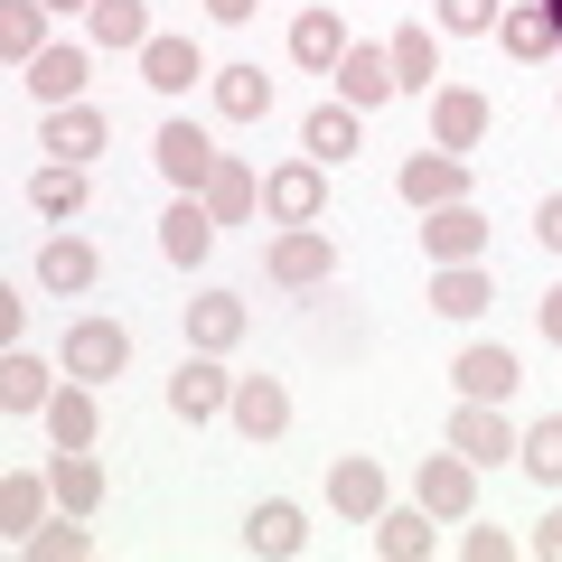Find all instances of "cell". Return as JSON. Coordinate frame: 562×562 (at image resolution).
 Returning a JSON list of instances; mask_svg holds the SVG:
<instances>
[{
  "label": "cell",
  "instance_id": "1",
  "mask_svg": "<svg viewBox=\"0 0 562 562\" xmlns=\"http://www.w3.org/2000/svg\"><path fill=\"white\" fill-rule=\"evenodd\" d=\"M57 366L76 384H113L122 366H132V328H122V319H76V328H66V347H57Z\"/></svg>",
  "mask_w": 562,
  "mask_h": 562
},
{
  "label": "cell",
  "instance_id": "2",
  "mask_svg": "<svg viewBox=\"0 0 562 562\" xmlns=\"http://www.w3.org/2000/svg\"><path fill=\"white\" fill-rule=\"evenodd\" d=\"M262 272H272L281 291H319V281H338V244H328L319 225H281L272 254H262Z\"/></svg>",
  "mask_w": 562,
  "mask_h": 562
},
{
  "label": "cell",
  "instance_id": "3",
  "mask_svg": "<svg viewBox=\"0 0 562 562\" xmlns=\"http://www.w3.org/2000/svg\"><path fill=\"white\" fill-rule=\"evenodd\" d=\"M413 497L431 506L441 525H469V516H479V460H460V450H431V460L413 469Z\"/></svg>",
  "mask_w": 562,
  "mask_h": 562
},
{
  "label": "cell",
  "instance_id": "4",
  "mask_svg": "<svg viewBox=\"0 0 562 562\" xmlns=\"http://www.w3.org/2000/svg\"><path fill=\"white\" fill-rule=\"evenodd\" d=\"M262 216H272V225H319V216H328V169H319V160L262 169Z\"/></svg>",
  "mask_w": 562,
  "mask_h": 562
},
{
  "label": "cell",
  "instance_id": "5",
  "mask_svg": "<svg viewBox=\"0 0 562 562\" xmlns=\"http://www.w3.org/2000/svg\"><path fill=\"white\" fill-rule=\"evenodd\" d=\"M150 160H160V179L179 188V198H198V188L216 179V160H225V150H216V140L198 132V122H160V140H150Z\"/></svg>",
  "mask_w": 562,
  "mask_h": 562
},
{
  "label": "cell",
  "instance_id": "6",
  "mask_svg": "<svg viewBox=\"0 0 562 562\" xmlns=\"http://www.w3.org/2000/svg\"><path fill=\"white\" fill-rule=\"evenodd\" d=\"M38 150H47V160H76V169H94L103 150H113V122H103L94 103H57V113L38 122Z\"/></svg>",
  "mask_w": 562,
  "mask_h": 562
},
{
  "label": "cell",
  "instance_id": "7",
  "mask_svg": "<svg viewBox=\"0 0 562 562\" xmlns=\"http://www.w3.org/2000/svg\"><path fill=\"white\" fill-rule=\"evenodd\" d=\"M516 422H506V403H469L460 394V413H450V450L460 460H479V469H497V460H516Z\"/></svg>",
  "mask_w": 562,
  "mask_h": 562
},
{
  "label": "cell",
  "instance_id": "8",
  "mask_svg": "<svg viewBox=\"0 0 562 562\" xmlns=\"http://www.w3.org/2000/svg\"><path fill=\"white\" fill-rule=\"evenodd\" d=\"M225 403H235V375H225V366L206 357V347H198V357H179V375H169V413H179L188 431H198V422H216Z\"/></svg>",
  "mask_w": 562,
  "mask_h": 562
},
{
  "label": "cell",
  "instance_id": "9",
  "mask_svg": "<svg viewBox=\"0 0 562 562\" xmlns=\"http://www.w3.org/2000/svg\"><path fill=\"white\" fill-rule=\"evenodd\" d=\"M394 188H403V206H460V198H469V160L431 140V150H413V160H403Z\"/></svg>",
  "mask_w": 562,
  "mask_h": 562
},
{
  "label": "cell",
  "instance_id": "10",
  "mask_svg": "<svg viewBox=\"0 0 562 562\" xmlns=\"http://www.w3.org/2000/svg\"><path fill=\"white\" fill-rule=\"evenodd\" d=\"M422 254L431 262H487V216L479 206H422Z\"/></svg>",
  "mask_w": 562,
  "mask_h": 562
},
{
  "label": "cell",
  "instance_id": "11",
  "mask_svg": "<svg viewBox=\"0 0 562 562\" xmlns=\"http://www.w3.org/2000/svg\"><path fill=\"white\" fill-rule=\"evenodd\" d=\"M487 122H497V113H487L479 85H431V140H441V150H460V160H469V150L487 140Z\"/></svg>",
  "mask_w": 562,
  "mask_h": 562
},
{
  "label": "cell",
  "instance_id": "12",
  "mask_svg": "<svg viewBox=\"0 0 562 562\" xmlns=\"http://www.w3.org/2000/svg\"><path fill=\"white\" fill-rule=\"evenodd\" d=\"M450 384H460L469 403H506V394L525 384V366H516V347L479 338V347H460V366H450Z\"/></svg>",
  "mask_w": 562,
  "mask_h": 562
},
{
  "label": "cell",
  "instance_id": "13",
  "mask_svg": "<svg viewBox=\"0 0 562 562\" xmlns=\"http://www.w3.org/2000/svg\"><path fill=\"white\" fill-rule=\"evenodd\" d=\"M225 422H235L244 441H281V431H291V394H281L272 375H235V403H225Z\"/></svg>",
  "mask_w": 562,
  "mask_h": 562
},
{
  "label": "cell",
  "instance_id": "14",
  "mask_svg": "<svg viewBox=\"0 0 562 562\" xmlns=\"http://www.w3.org/2000/svg\"><path fill=\"white\" fill-rule=\"evenodd\" d=\"M103 281V254L85 235H47L38 244V291H57V301H76V291H94Z\"/></svg>",
  "mask_w": 562,
  "mask_h": 562
},
{
  "label": "cell",
  "instance_id": "15",
  "mask_svg": "<svg viewBox=\"0 0 562 562\" xmlns=\"http://www.w3.org/2000/svg\"><path fill=\"white\" fill-rule=\"evenodd\" d=\"M198 76H206L198 38H179V29H150V47H140V85H150V94H188Z\"/></svg>",
  "mask_w": 562,
  "mask_h": 562
},
{
  "label": "cell",
  "instance_id": "16",
  "mask_svg": "<svg viewBox=\"0 0 562 562\" xmlns=\"http://www.w3.org/2000/svg\"><path fill=\"white\" fill-rule=\"evenodd\" d=\"M244 553H272V562L310 553V516H301L291 497H262L254 516H244Z\"/></svg>",
  "mask_w": 562,
  "mask_h": 562
},
{
  "label": "cell",
  "instance_id": "17",
  "mask_svg": "<svg viewBox=\"0 0 562 562\" xmlns=\"http://www.w3.org/2000/svg\"><path fill=\"white\" fill-rule=\"evenodd\" d=\"M328 506H338L347 525H375L384 506H394V487H384L375 460H338V469H328Z\"/></svg>",
  "mask_w": 562,
  "mask_h": 562
},
{
  "label": "cell",
  "instance_id": "18",
  "mask_svg": "<svg viewBox=\"0 0 562 562\" xmlns=\"http://www.w3.org/2000/svg\"><path fill=\"white\" fill-rule=\"evenodd\" d=\"M403 85H394V57H384V47H347L338 57V103H357V113H375V103H394Z\"/></svg>",
  "mask_w": 562,
  "mask_h": 562
},
{
  "label": "cell",
  "instance_id": "19",
  "mask_svg": "<svg viewBox=\"0 0 562 562\" xmlns=\"http://www.w3.org/2000/svg\"><path fill=\"white\" fill-rule=\"evenodd\" d=\"M347 20L338 10H301V20H291V66H310V76H338V57H347Z\"/></svg>",
  "mask_w": 562,
  "mask_h": 562
},
{
  "label": "cell",
  "instance_id": "20",
  "mask_svg": "<svg viewBox=\"0 0 562 562\" xmlns=\"http://www.w3.org/2000/svg\"><path fill=\"white\" fill-rule=\"evenodd\" d=\"M244 328H254V310H244L235 291H198V301H188V347H206V357H225Z\"/></svg>",
  "mask_w": 562,
  "mask_h": 562
},
{
  "label": "cell",
  "instance_id": "21",
  "mask_svg": "<svg viewBox=\"0 0 562 562\" xmlns=\"http://www.w3.org/2000/svg\"><path fill=\"white\" fill-rule=\"evenodd\" d=\"M431 525H441V516H431V506H384V516H375V553L384 562H431V543H441V535H431Z\"/></svg>",
  "mask_w": 562,
  "mask_h": 562
},
{
  "label": "cell",
  "instance_id": "22",
  "mask_svg": "<svg viewBox=\"0 0 562 562\" xmlns=\"http://www.w3.org/2000/svg\"><path fill=\"white\" fill-rule=\"evenodd\" d=\"M20 85L57 113V103H85V47H38V57L20 66Z\"/></svg>",
  "mask_w": 562,
  "mask_h": 562
},
{
  "label": "cell",
  "instance_id": "23",
  "mask_svg": "<svg viewBox=\"0 0 562 562\" xmlns=\"http://www.w3.org/2000/svg\"><path fill=\"white\" fill-rule=\"evenodd\" d=\"M198 198H206V216H216V225H244V216H262V179H254V160H235V150L216 160V179H206Z\"/></svg>",
  "mask_w": 562,
  "mask_h": 562
},
{
  "label": "cell",
  "instance_id": "24",
  "mask_svg": "<svg viewBox=\"0 0 562 562\" xmlns=\"http://www.w3.org/2000/svg\"><path fill=\"white\" fill-rule=\"evenodd\" d=\"M160 254L179 262V272H198V262L216 254V216H206V198H179V206L160 216Z\"/></svg>",
  "mask_w": 562,
  "mask_h": 562
},
{
  "label": "cell",
  "instance_id": "25",
  "mask_svg": "<svg viewBox=\"0 0 562 562\" xmlns=\"http://www.w3.org/2000/svg\"><path fill=\"white\" fill-rule=\"evenodd\" d=\"M47 403H57V366H38L29 357V347H10V357H0V413H47Z\"/></svg>",
  "mask_w": 562,
  "mask_h": 562
},
{
  "label": "cell",
  "instance_id": "26",
  "mask_svg": "<svg viewBox=\"0 0 562 562\" xmlns=\"http://www.w3.org/2000/svg\"><path fill=\"white\" fill-rule=\"evenodd\" d=\"M29 206H38L47 225H76L85 216V169L76 160H38L29 169Z\"/></svg>",
  "mask_w": 562,
  "mask_h": 562
},
{
  "label": "cell",
  "instance_id": "27",
  "mask_svg": "<svg viewBox=\"0 0 562 562\" xmlns=\"http://www.w3.org/2000/svg\"><path fill=\"white\" fill-rule=\"evenodd\" d=\"M487 301H497L487 262H441V272H431V310H441V319H479Z\"/></svg>",
  "mask_w": 562,
  "mask_h": 562
},
{
  "label": "cell",
  "instance_id": "28",
  "mask_svg": "<svg viewBox=\"0 0 562 562\" xmlns=\"http://www.w3.org/2000/svg\"><path fill=\"white\" fill-rule=\"evenodd\" d=\"M384 57H394V85H403V94H431V85H441V38H431V29L403 20L394 38H384Z\"/></svg>",
  "mask_w": 562,
  "mask_h": 562
},
{
  "label": "cell",
  "instance_id": "29",
  "mask_svg": "<svg viewBox=\"0 0 562 562\" xmlns=\"http://www.w3.org/2000/svg\"><path fill=\"white\" fill-rule=\"evenodd\" d=\"M85 38L113 47V57H140V47H150V10H140V0H94V10H85Z\"/></svg>",
  "mask_w": 562,
  "mask_h": 562
},
{
  "label": "cell",
  "instance_id": "30",
  "mask_svg": "<svg viewBox=\"0 0 562 562\" xmlns=\"http://www.w3.org/2000/svg\"><path fill=\"white\" fill-rule=\"evenodd\" d=\"M357 103H319V113H310L301 122V150H310V160H319V169H338V160H357Z\"/></svg>",
  "mask_w": 562,
  "mask_h": 562
},
{
  "label": "cell",
  "instance_id": "31",
  "mask_svg": "<svg viewBox=\"0 0 562 562\" xmlns=\"http://www.w3.org/2000/svg\"><path fill=\"white\" fill-rule=\"evenodd\" d=\"M47 487H57V506H66V516H94V506H103V460H94V450H57Z\"/></svg>",
  "mask_w": 562,
  "mask_h": 562
},
{
  "label": "cell",
  "instance_id": "32",
  "mask_svg": "<svg viewBox=\"0 0 562 562\" xmlns=\"http://www.w3.org/2000/svg\"><path fill=\"white\" fill-rule=\"evenodd\" d=\"M94 384H57V403H47V441L57 450H94Z\"/></svg>",
  "mask_w": 562,
  "mask_h": 562
},
{
  "label": "cell",
  "instance_id": "33",
  "mask_svg": "<svg viewBox=\"0 0 562 562\" xmlns=\"http://www.w3.org/2000/svg\"><path fill=\"white\" fill-rule=\"evenodd\" d=\"M216 113L225 122H262L272 113V76H262V66H216Z\"/></svg>",
  "mask_w": 562,
  "mask_h": 562
},
{
  "label": "cell",
  "instance_id": "34",
  "mask_svg": "<svg viewBox=\"0 0 562 562\" xmlns=\"http://www.w3.org/2000/svg\"><path fill=\"white\" fill-rule=\"evenodd\" d=\"M47 47V0H0V57L29 66Z\"/></svg>",
  "mask_w": 562,
  "mask_h": 562
},
{
  "label": "cell",
  "instance_id": "35",
  "mask_svg": "<svg viewBox=\"0 0 562 562\" xmlns=\"http://www.w3.org/2000/svg\"><path fill=\"white\" fill-rule=\"evenodd\" d=\"M47 497H57V487H47ZM47 497H38V479H29V469H10V479H0V525H10V543H29L47 525Z\"/></svg>",
  "mask_w": 562,
  "mask_h": 562
},
{
  "label": "cell",
  "instance_id": "36",
  "mask_svg": "<svg viewBox=\"0 0 562 562\" xmlns=\"http://www.w3.org/2000/svg\"><path fill=\"white\" fill-rule=\"evenodd\" d=\"M516 469H525V479H543V487H562V413L535 422V431L516 441Z\"/></svg>",
  "mask_w": 562,
  "mask_h": 562
},
{
  "label": "cell",
  "instance_id": "37",
  "mask_svg": "<svg viewBox=\"0 0 562 562\" xmlns=\"http://www.w3.org/2000/svg\"><path fill=\"white\" fill-rule=\"evenodd\" d=\"M431 20H441L450 38H487V29L506 20V0H431Z\"/></svg>",
  "mask_w": 562,
  "mask_h": 562
},
{
  "label": "cell",
  "instance_id": "38",
  "mask_svg": "<svg viewBox=\"0 0 562 562\" xmlns=\"http://www.w3.org/2000/svg\"><path fill=\"white\" fill-rule=\"evenodd\" d=\"M20 553H29V562H85V553H94V535H85V525H38Z\"/></svg>",
  "mask_w": 562,
  "mask_h": 562
},
{
  "label": "cell",
  "instance_id": "39",
  "mask_svg": "<svg viewBox=\"0 0 562 562\" xmlns=\"http://www.w3.org/2000/svg\"><path fill=\"white\" fill-rule=\"evenodd\" d=\"M460 553H469V562H516V535H497V525H469Z\"/></svg>",
  "mask_w": 562,
  "mask_h": 562
},
{
  "label": "cell",
  "instance_id": "40",
  "mask_svg": "<svg viewBox=\"0 0 562 562\" xmlns=\"http://www.w3.org/2000/svg\"><path fill=\"white\" fill-rule=\"evenodd\" d=\"M29 338V301H20V291H0V347H20Z\"/></svg>",
  "mask_w": 562,
  "mask_h": 562
},
{
  "label": "cell",
  "instance_id": "41",
  "mask_svg": "<svg viewBox=\"0 0 562 562\" xmlns=\"http://www.w3.org/2000/svg\"><path fill=\"white\" fill-rule=\"evenodd\" d=\"M525 553H543V562H562V506H553V516L535 525V535H525Z\"/></svg>",
  "mask_w": 562,
  "mask_h": 562
},
{
  "label": "cell",
  "instance_id": "42",
  "mask_svg": "<svg viewBox=\"0 0 562 562\" xmlns=\"http://www.w3.org/2000/svg\"><path fill=\"white\" fill-rule=\"evenodd\" d=\"M535 328H543V338L562 347V281H553V291H543V301H535Z\"/></svg>",
  "mask_w": 562,
  "mask_h": 562
},
{
  "label": "cell",
  "instance_id": "43",
  "mask_svg": "<svg viewBox=\"0 0 562 562\" xmlns=\"http://www.w3.org/2000/svg\"><path fill=\"white\" fill-rule=\"evenodd\" d=\"M254 10H262V0H206V20H216V29H244Z\"/></svg>",
  "mask_w": 562,
  "mask_h": 562
},
{
  "label": "cell",
  "instance_id": "44",
  "mask_svg": "<svg viewBox=\"0 0 562 562\" xmlns=\"http://www.w3.org/2000/svg\"><path fill=\"white\" fill-rule=\"evenodd\" d=\"M535 235H543V244L562 254V198H543V206H535Z\"/></svg>",
  "mask_w": 562,
  "mask_h": 562
},
{
  "label": "cell",
  "instance_id": "45",
  "mask_svg": "<svg viewBox=\"0 0 562 562\" xmlns=\"http://www.w3.org/2000/svg\"><path fill=\"white\" fill-rule=\"evenodd\" d=\"M47 10H94V0H47Z\"/></svg>",
  "mask_w": 562,
  "mask_h": 562
}]
</instances>
